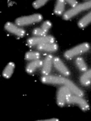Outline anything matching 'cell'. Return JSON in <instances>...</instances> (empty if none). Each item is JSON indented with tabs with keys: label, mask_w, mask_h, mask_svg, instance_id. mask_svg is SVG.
Instances as JSON below:
<instances>
[{
	"label": "cell",
	"mask_w": 91,
	"mask_h": 121,
	"mask_svg": "<svg viewBox=\"0 0 91 121\" xmlns=\"http://www.w3.org/2000/svg\"><path fill=\"white\" fill-rule=\"evenodd\" d=\"M41 81L43 83L52 85H63L70 90L74 95L82 97L84 93L71 81L61 76L47 75L43 76L41 78Z\"/></svg>",
	"instance_id": "1"
},
{
	"label": "cell",
	"mask_w": 91,
	"mask_h": 121,
	"mask_svg": "<svg viewBox=\"0 0 91 121\" xmlns=\"http://www.w3.org/2000/svg\"><path fill=\"white\" fill-rule=\"evenodd\" d=\"M91 8V0L80 4L66 11L63 14V19L65 20H69L82 11Z\"/></svg>",
	"instance_id": "2"
},
{
	"label": "cell",
	"mask_w": 91,
	"mask_h": 121,
	"mask_svg": "<svg viewBox=\"0 0 91 121\" xmlns=\"http://www.w3.org/2000/svg\"><path fill=\"white\" fill-rule=\"evenodd\" d=\"M42 19L43 17L41 14H35L17 18L15 20V23L20 26H28L31 24L40 22Z\"/></svg>",
	"instance_id": "3"
},
{
	"label": "cell",
	"mask_w": 91,
	"mask_h": 121,
	"mask_svg": "<svg viewBox=\"0 0 91 121\" xmlns=\"http://www.w3.org/2000/svg\"><path fill=\"white\" fill-rule=\"evenodd\" d=\"M90 48V46L88 43H82L66 52L64 54V57L68 59L73 58L80 54L85 53L88 51Z\"/></svg>",
	"instance_id": "4"
},
{
	"label": "cell",
	"mask_w": 91,
	"mask_h": 121,
	"mask_svg": "<svg viewBox=\"0 0 91 121\" xmlns=\"http://www.w3.org/2000/svg\"><path fill=\"white\" fill-rule=\"evenodd\" d=\"M55 41V39L53 37L50 35H45L28 39L27 40V43L29 46H33L46 43H54Z\"/></svg>",
	"instance_id": "5"
},
{
	"label": "cell",
	"mask_w": 91,
	"mask_h": 121,
	"mask_svg": "<svg viewBox=\"0 0 91 121\" xmlns=\"http://www.w3.org/2000/svg\"><path fill=\"white\" fill-rule=\"evenodd\" d=\"M66 102L69 104H76L83 111H86L89 109V105L88 103L82 97L75 95H70L67 97Z\"/></svg>",
	"instance_id": "6"
},
{
	"label": "cell",
	"mask_w": 91,
	"mask_h": 121,
	"mask_svg": "<svg viewBox=\"0 0 91 121\" xmlns=\"http://www.w3.org/2000/svg\"><path fill=\"white\" fill-rule=\"evenodd\" d=\"M72 94V92L68 88L63 86L60 87L58 90L57 95V104L60 107L64 106L66 102L67 97Z\"/></svg>",
	"instance_id": "7"
},
{
	"label": "cell",
	"mask_w": 91,
	"mask_h": 121,
	"mask_svg": "<svg viewBox=\"0 0 91 121\" xmlns=\"http://www.w3.org/2000/svg\"><path fill=\"white\" fill-rule=\"evenodd\" d=\"M5 28L8 32L19 37H23L26 34L23 29L11 22H7L5 25Z\"/></svg>",
	"instance_id": "8"
},
{
	"label": "cell",
	"mask_w": 91,
	"mask_h": 121,
	"mask_svg": "<svg viewBox=\"0 0 91 121\" xmlns=\"http://www.w3.org/2000/svg\"><path fill=\"white\" fill-rule=\"evenodd\" d=\"M53 64L55 68L63 75L65 76H68L70 74L69 69L59 58L58 57L54 58Z\"/></svg>",
	"instance_id": "9"
},
{
	"label": "cell",
	"mask_w": 91,
	"mask_h": 121,
	"mask_svg": "<svg viewBox=\"0 0 91 121\" xmlns=\"http://www.w3.org/2000/svg\"><path fill=\"white\" fill-rule=\"evenodd\" d=\"M54 58L51 55H47L43 62L41 73L43 76L49 75L51 72Z\"/></svg>",
	"instance_id": "10"
},
{
	"label": "cell",
	"mask_w": 91,
	"mask_h": 121,
	"mask_svg": "<svg viewBox=\"0 0 91 121\" xmlns=\"http://www.w3.org/2000/svg\"><path fill=\"white\" fill-rule=\"evenodd\" d=\"M43 62L40 60L32 61L27 64L26 67V71L29 74H32L38 69L42 67Z\"/></svg>",
	"instance_id": "11"
},
{
	"label": "cell",
	"mask_w": 91,
	"mask_h": 121,
	"mask_svg": "<svg viewBox=\"0 0 91 121\" xmlns=\"http://www.w3.org/2000/svg\"><path fill=\"white\" fill-rule=\"evenodd\" d=\"M58 46L55 43H46L37 46V48L39 51L53 52L57 51Z\"/></svg>",
	"instance_id": "12"
},
{
	"label": "cell",
	"mask_w": 91,
	"mask_h": 121,
	"mask_svg": "<svg viewBox=\"0 0 91 121\" xmlns=\"http://www.w3.org/2000/svg\"><path fill=\"white\" fill-rule=\"evenodd\" d=\"M15 68V64L13 62H9L7 64L2 73V75L6 79L10 78L12 75Z\"/></svg>",
	"instance_id": "13"
},
{
	"label": "cell",
	"mask_w": 91,
	"mask_h": 121,
	"mask_svg": "<svg viewBox=\"0 0 91 121\" xmlns=\"http://www.w3.org/2000/svg\"><path fill=\"white\" fill-rule=\"evenodd\" d=\"M81 84L84 86H88L91 82V69L84 73L80 78Z\"/></svg>",
	"instance_id": "14"
},
{
	"label": "cell",
	"mask_w": 91,
	"mask_h": 121,
	"mask_svg": "<svg viewBox=\"0 0 91 121\" xmlns=\"http://www.w3.org/2000/svg\"><path fill=\"white\" fill-rule=\"evenodd\" d=\"M91 22V11L79 20L78 25L80 28H84Z\"/></svg>",
	"instance_id": "15"
},
{
	"label": "cell",
	"mask_w": 91,
	"mask_h": 121,
	"mask_svg": "<svg viewBox=\"0 0 91 121\" xmlns=\"http://www.w3.org/2000/svg\"><path fill=\"white\" fill-rule=\"evenodd\" d=\"M40 54L39 52L34 51H31L26 53L25 58L26 60L28 61H34L39 60L40 58Z\"/></svg>",
	"instance_id": "16"
},
{
	"label": "cell",
	"mask_w": 91,
	"mask_h": 121,
	"mask_svg": "<svg viewBox=\"0 0 91 121\" xmlns=\"http://www.w3.org/2000/svg\"><path fill=\"white\" fill-rule=\"evenodd\" d=\"M65 7V2L64 0H59L57 2L55 7V12L57 15H60L63 13Z\"/></svg>",
	"instance_id": "17"
},
{
	"label": "cell",
	"mask_w": 91,
	"mask_h": 121,
	"mask_svg": "<svg viewBox=\"0 0 91 121\" xmlns=\"http://www.w3.org/2000/svg\"><path fill=\"white\" fill-rule=\"evenodd\" d=\"M76 65L81 71L86 72L87 66L83 59L81 57H78L76 60Z\"/></svg>",
	"instance_id": "18"
},
{
	"label": "cell",
	"mask_w": 91,
	"mask_h": 121,
	"mask_svg": "<svg viewBox=\"0 0 91 121\" xmlns=\"http://www.w3.org/2000/svg\"><path fill=\"white\" fill-rule=\"evenodd\" d=\"M47 33L41 27L36 28L32 31V34H33V35L37 37L45 36Z\"/></svg>",
	"instance_id": "19"
},
{
	"label": "cell",
	"mask_w": 91,
	"mask_h": 121,
	"mask_svg": "<svg viewBox=\"0 0 91 121\" xmlns=\"http://www.w3.org/2000/svg\"><path fill=\"white\" fill-rule=\"evenodd\" d=\"M47 1L45 0H36L32 4V6L35 9H38L42 6H44Z\"/></svg>",
	"instance_id": "20"
},
{
	"label": "cell",
	"mask_w": 91,
	"mask_h": 121,
	"mask_svg": "<svg viewBox=\"0 0 91 121\" xmlns=\"http://www.w3.org/2000/svg\"><path fill=\"white\" fill-rule=\"evenodd\" d=\"M52 24L49 21H46L42 23L41 28L43 30L47 33L51 28Z\"/></svg>",
	"instance_id": "21"
},
{
	"label": "cell",
	"mask_w": 91,
	"mask_h": 121,
	"mask_svg": "<svg viewBox=\"0 0 91 121\" xmlns=\"http://www.w3.org/2000/svg\"><path fill=\"white\" fill-rule=\"evenodd\" d=\"M66 2L71 6L72 7V8H74L78 5V2L76 0H66Z\"/></svg>",
	"instance_id": "22"
},
{
	"label": "cell",
	"mask_w": 91,
	"mask_h": 121,
	"mask_svg": "<svg viewBox=\"0 0 91 121\" xmlns=\"http://www.w3.org/2000/svg\"><path fill=\"white\" fill-rule=\"evenodd\" d=\"M58 120L57 118H51V119H47V120H41L40 121H58Z\"/></svg>",
	"instance_id": "23"
}]
</instances>
